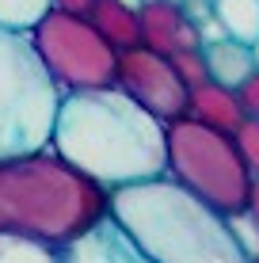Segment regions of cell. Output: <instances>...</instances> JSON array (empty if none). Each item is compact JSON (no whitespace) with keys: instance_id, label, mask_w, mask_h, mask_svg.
I'll use <instances>...</instances> for the list:
<instances>
[{"instance_id":"9c48e42d","label":"cell","mask_w":259,"mask_h":263,"mask_svg":"<svg viewBox=\"0 0 259 263\" xmlns=\"http://www.w3.org/2000/svg\"><path fill=\"white\" fill-rule=\"evenodd\" d=\"M183 12L180 4H168V0H149L137 8V34H141V50L168 58L180 46V31H183Z\"/></svg>"},{"instance_id":"d6986e66","label":"cell","mask_w":259,"mask_h":263,"mask_svg":"<svg viewBox=\"0 0 259 263\" xmlns=\"http://www.w3.org/2000/svg\"><path fill=\"white\" fill-rule=\"evenodd\" d=\"M233 96H236L240 111H244V119H259V69H252L244 80H240Z\"/></svg>"},{"instance_id":"7402d4cb","label":"cell","mask_w":259,"mask_h":263,"mask_svg":"<svg viewBox=\"0 0 259 263\" xmlns=\"http://www.w3.org/2000/svg\"><path fill=\"white\" fill-rule=\"evenodd\" d=\"M92 0H50V12H65V15H88Z\"/></svg>"},{"instance_id":"5b68a950","label":"cell","mask_w":259,"mask_h":263,"mask_svg":"<svg viewBox=\"0 0 259 263\" xmlns=\"http://www.w3.org/2000/svg\"><path fill=\"white\" fill-rule=\"evenodd\" d=\"M164 176L221 217L248 210L252 176L240 164L233 138H221L191 119L164 126Z\"/></svg>"},{"instance_id":"8fae6325","label":"cell","mask_w":259,"mask_h":263,"mask_svg":"<svg viewBox=\"0 0 259 263\" xmlns=\"http://www.w3.org/2000/svg\"><path fill=\"white\" fill-rule=\"evenodd\" d=\"M84 20L92 23V31L99 34V39H103L114 53L141 46V34H137V12H130V8L114 4V0H92V8H88Z\"/></svg>"},{"instance_id":"52a82bcc","label":"cell","mask_w":259,"mask_h":263,"mask_svg":"<svg viewBox=\"0 0 259 263\" xmlns=\"http://www.w3.org/2000/svg\"><path fill=\"white\" fill-rule=\"evenodd\" d=\"M114 92H122L130 103H137L145 115H153L156 122H175L187 115V88L175 80L168 58L133 46L114 53Z\"/></svg>"},{"instance_id":"6da1fadb","label":"cell","mask_w":259,"mask_h":263,"mask_svg":"<svg viewBox=\"0 0 259 263\" xmlns=\"http://www.w3.org/2000/svg\"><path fill=\"white\" fill-rule=\"evenodd\" d=\"M50 153L111 195L164 176V122L114 88L61 96Z\"/></svg>"},{"instance_id":"ac0fdd59","label":"cell","mask_w":259,"mask_h":263,"mask_svg":"<svg viewBox=\"0 0 259 263\" xmlns=\"http://www.w3.org/2000/svg\"><path fill=\"white\" fill-rule=\"evenodd\" d=\"M0 263H53V252L15 237H0Z\"/></svg>"},{"instance_id":"2e32d148","label":"cell","mask_w":259,"mask_h":263,"mask_svg":"<svg viewBox=\"0 0 259 263\" xmlns=\"http://www.w3.org/2000/svg\"><path fill=\"white\" fill-rule=\"evenodd\" d=\"M233 149H236L240 164L248 168V176H252V183H255L259 179V119L240 122V130L233 134Z\"/></svg>"},{"instance_id":"ba28073f","label":"cell","mask_w":259,"mask_h":263,"mask_svg":"<svg viewBox=\"0 0 259 263\" xmlns=\"http://www.w3.org/2000/svg\"><path fill=\"white\" fill-rule=\"evenodd\" d=\"M183 119L206 126V130L221 134V138H233V134L240 130V122H244V111H240L236 96L229 92V88L221 84H202L194 88V92H187V115Z\"/></svg>"},{"instance_id":"603a6c76","label":"cell","mask_w":259,"mask_h":263,"mask_svg":"<svg viewBox=\"0 0 259 263\" xmlns=\"http://www.w3.org/2000/svg\"><path fill=\"white\" fill-rule=\"evenodd\" d=\"M248 214H252V221H255V229H259V179L252 183V195H248Z\"/></svg>"},{"instance_id":"e0dca14e","label":"cell","mask_w":259,"mask_h":263,"mask_svg":"<svg viewBox=\"0 0 259 263\" xmlns=\"http://www.w3.org/2000/svg\"><path fill=\"white\" fill-rule=\"evenodd\" d=\"M225 225H229V233H233V244L240 248V256H244L248 263L259 259V229H255L252 214H248V210H236V214L225 217Z\"/></svg>"},{"instance_id":"5bb4252c","label":"cell","mask_w":259,"mask_h":263,"mask_svg":"<svg viewBox=\"0 0 259 263\" xmlns=\"http://www.w3.org/2000/svg\"><path fill=\"white\" fill-rule=\"evenodd\" d=\"M46 12H50V0H0V31L31 34Z\"/></svg>"},{"instance_id":"cb8c5ba5","label":"cell","mask_w":259,"mask_h":263,"mask_svg":"<svg viewBox=\"0 0 259 263\" xmlns=\"http://www.w3.org/2000/svg\"><path fill=\"white\" fill-rule=\"evenodd\" d=\"M248 53H252V69H259V39L252 42V46H248Z\"/></svg>"},{"instance_id":"8992f818","label":"cell","mask_w":259,"mask_h":263,"mask_svg":"<svg viewBox=\"0 0 259 263\" xmlns=\"http://www.w3.org/2000/svg\"><path fill=\"white\" fill-rule=\"evenodd\" d=\"M31 39L34 58L50 72L61 96L76 92H99L111 88L114 80V50L107 46L84 15H65V12H46Z\"/></svg>"},{"instance_id":"44dd1931","label":"cell","mask_w":259,"mask_h":263,"mask_svg":"<svg viewBox=\"0 0 259 263\" xmlns=\"http://www.w3.org/2000/svg\"><path fill=\"white\" fill-rule=\"evenodd\" d=\"M194 31H198V46H213V42H225V39H229L225 27L213 20V15H210V20H202L198 27H194Z\"/></svg>"},{"instance_id":"9a60e30c","label":"cell","mask_w":259,"mask_h":263,"mask_svg":"<svg viewBox=\"0 0 259 263\" xmlns=\"http://www.w3.org/2000/svg\"><path fill=\"white\" fill-rule=\"evenodd\" d=\"M168 65H172L175 72V80L187 88V92H194V88H202L206 84V61H202V50H175V53H168Z\"/></svg>"},{"instance_id":"ffe728a7","label":"cell","mask_w":259,"mask_h":263,"mask_svg":"<svg viewBox=\"0 0 259 263\" xmlns=\"http://www.w3.org/2000/svg\"><path fill=\"white\" fill-rule=\"evenodd\" d=\"M180 12H183V20L191 27H198L202 20H210V15H213V4H210V0H183Z\"/></svg>"},{"instance_id":"3957f363","label":"cell","mask_w":259,"mask_h":263,"mask_svg":"<svg viewBox=\"0 0 259 263\" xmlns=\"http://www.w3.org/2000/svg\"><path fill=\"white\" fill-rule=\"evenodd\" d=\"M107 221L145 263H248L225 217L168 176L111 191Z\"/></svg>"},{"instance_id":"7c38bea8","label":"cell","mask_w":259,"mask_h":263,"mask_svg":"<svg viewBox=\"0 0 259 263\" xmlns=\"http://www.w3.org/2000/svg\"><path fill=\"white\" fill-rule=\"evenodd\" d=\"M202 61H206L210 84H221V88H229V92H236V84L252 72V53H248V46H240L233 39L202 46Z\"/></svg>"},{"instance_id":"7a4b0ae2","label":"cell","mask_w":259,"mask_h":263,"mask_svg":"<svg viewBox=\"0 0 259 263\" xmlns=\"http://www.w3.org/2000/svg\"><path fill=\"white\" fill-rule=\"evenodd\" d=\"M111 217V195L50 149L0 160V237L65 252Z\"/></svg>"},{"instance_id":"277c9868","label":"cell","mask_w":259,"mask_h":263,"mask_svg":"<svg viewBox=\"0 0 259 263\" xmlns=\"http://www.w3.org/2000/svg\"><path fill=\"white\" fill-rule=\"evenodd\" d=\"M61 92L34 58L31 39L0 31V160L50 149Z\"/></svg>"},{"instance_id":"484cf974","label":"cell","mask_w":259,"mask_h":263,"mask_svg":"<svg viewBox=\"0 0 259 263\" xmlns=\"http://www.w3.org/2000/svg\"><path fill=\"white\" fill-rule=\"evenodd\" d=\"M168 4H183V0H168Z\"/></svg>"},{"instance_id":"30bf717a","label":"cell","mask_w":259,"mask_h":263,"mask_svg":"<svg viewBox=\"0 0 259 263\" xmlns=\"http://www.w3.org/2000/svg\"><path fill=\"white\" fill-rule=\"evenodd\" d=\"M53 263H145V259L130 248L126 237H122L111 221H103L92 237H84L80 244H73V248L57 252Z\"/></svg>"},{"instance_id":"83f0119b","label":"cell","mask_w":259,"mask_h":263,"mask_svg":"<svg viewBox=\"0 0 259 263\" xmlns=\"http://www.w3.org/2000/svg\"><path fill=\"white\" fill-rule=\"evenodd\" d=\"M252 263H259V259H252Z\"/></svg>"},{"instance_id":"4fadbf2b","label":"cell","mask_w":259,"mask_h":263,"mask_svg":"<svg viewBox=\"0 0 259 263\" xmlns=\"http://www.w3.org/2000/svg\"><path fill=\"white\" fill-rule=\"evenodd\" d=\"M213 20L233 42L252 46L259 39V0H213Z\"/></svg>"},{"instance_id":"d4e9b609","label":"cell","mask_w":259,"mask_h":263,"mask_svg":"<svg viewBox=\"0 0 259 263\" xmlns=\"http://www.w3.org/2000/svg\"><path fill=\"white\" fill-rule=\"evenodd\" d=\"M114 4H122V8H130V12H137V8H141V0H114Z\"/></svg>"},{"instance_id":"4316f807","label":"cell","mask_w":259,"mask_h":263,"mask_svg":"<svg viewBox=\"0 0 259 263\" xmlns=\"http://www.w3.org/2000/svg\"><path fill=\"white\" fill-rule=\"evenodd\" d=\"M141 4H149V0H141Z\"/></svg>"}]
</instances>
